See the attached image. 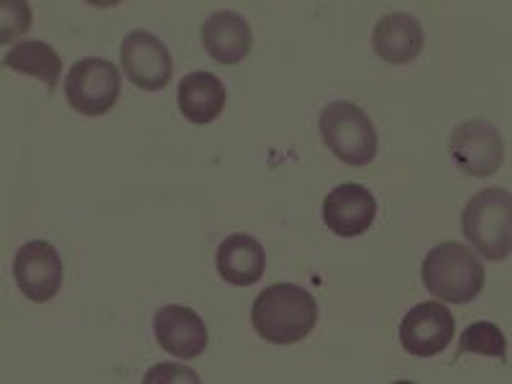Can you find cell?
Segmentation results:
<instances>
[{"instance_id":"6da1fadb","label":"cell","mask_w":512,"mask_h":384,"mask_svg":"<svg viewBox=\"0 0 512 384\" xmlns=\"http://www.w3.org/2000/svg\"><path fill=\"white\" fill-rule=\"evenodd\" d=\"M256 333L277 346H290L310 336L318 323V303L297 285H269L259 292L251 308Z\"/></svg>"},{"instance_id":"7a4b0ae2","label":"cell","mask_w":512,"mask_h":384,"mask_svg":"<svg viewBox=\"0 0 512 384\" xmlns=\"http://www.w3.org/2000/svg\"><path fill=\"white\" fill-rule=\"evenodd\" d=\"M420 274H423L425 290L436 295L441 303L464 305L482 295L487 272L477 254H472V249H466L456 241H446L425 254Z\"/></svg>"},{"instance_id":"3957f363","label":"cell","mask_w":512,"mask_h":384,"mask_svg":"<svg viewBox=\"0 0 512 384\" xmlns=\"http://www.w3.org/2000/svg\"><path fill=\"white\" fill-rule=\"evenodd\" d=\"M461 228L469 244L489 259L502 262L510 256L512 249V198L502 187H487L477 192L464 213H461Z\"/></svg>"},{"instance_id":"277c9868","label":"cell","mask_w":512,"mask_h":384,"mask_svg":"<svg viewBox=\"0 0 512 384\" xmlns=\"http://www.w3.org/2000/svg\"><path fill=\"white\" fill-rule=\"evenodd\" d=\"M320 136L328 149L351 167H367L377 157V128L367 111L349 100L328 103L320 111Z\"/></svg>"},{"instance_id":"5b68a950","label":"cell","mask_w":512,"mask_h":384,"mask_svg":"<svg viewBox=\"0 0 512 384\" xmlns=\"http://www.w3.org/2000/svg\"><path fill=\"white\" fill-rule=\"evenodd\" d=\"M118 95H121V72L113 67V62L100 57H88L72 64L64 82V98L80 116H105L118 103Z\"/></svg>"},{"instance_id":"8992f818","label":"cell","mask_w":512,"mask_h":384,"mask_svg":"<svg viewBox=\"0 0 512 384\" xmlns=\"http://www.w3.org/2000/svg\"><path fill=\"white\" fill-rule=\"evenodd\" d=\"M448 149L456 167L472 177L495 175L505 162V141L500 131L482 118H472L456 126Z\"/></svg>"},{"instance_id":"52a82bcc","label":"cell","mask_w":512,"mask_h":384,"mask_svg":"<svg viewBox=\"0 0 512 384\" xmlns=\"http://www.w3.org/2000/svg\"><path fill=\"white\" fill-rule=\"evenodd\" d=\"M456 336L454 313L441 303H420L405 313L400 323V344L410 356L418 359H431L441 351L448 349V344Z\"/></svg>"},{"instance_id":"ba28073f","label":"cell","mask_w":512,"mask_h":384,"mask_svg":"<svg viewBox=\"0 0 512 384\" xmlns=\"http://www.w3.org/2000/svg\"><path fill=\"white\" fill-rule=\"evenodd\" d=\"M121 70L146 93H157L172 82V57L164 41L149 31H131L121 44Z\"/></svg>"},{"instance_id":"9c48e42d","label":"cell","mask_w":512,"mask_h":384,"mask_svg":"<svg viewBox=\"0 0 512 384\" xmlns=\"http://www.w3.org/2000/svg\"><path fill=\"white\" fill-rule=\"evenodd\" d=\"M13 277L31 303H49L62 287L64 264L49 241H29L13 259Z\"/></svg>"},{"instance_id":"30bf717a","label":"cell","mask_w":512,"mask_h":384,"mask_svg":"<svg viewBox=\"0 0 512 384\" xmlns=\"http://www.w3.org/2000/svg\"><path fill=\"white\" fill-rule=\"evenodd\" d=\"M377 218V200L364 185H338L323 200V221L341 239H354L372 228Z\"/></svg>"},{"instance_id":"8fae6325","label":"cell","mask_w":512,"mask_h":384,"mask_svg":"<svg viewBox=\"0 0 512 384\" xmlns=\"http://www.w3.org/2000/svg\"><path fill=\"white\" fill-rule=\"evenodd\" d=\"M154 336L167 354L195 359L208 349V328L195 310L185 305H164L154 315Z\"/></svg>"},{"instance_id":"7c38bea8","label":"cell","mask_w":512,"mask_h":384,"mask_svg":"<svg viewBox=\"0 0 512 384\" xmlns=\"http://www.w3.org/2000/svg\"><path fill=\"white\" fill-rule=\"evenodd\" d=\"M200 41L208 57L218 64H239L249 57L254 36L249 21L241 13L216 11L200 26Z\"/></svg>"},{"instance_id":"4fadbf2b","label":"cell","mask_w":512,"mask_h":384,"mask_svg":"<svg viewBox=\"0 0 512 384\" xmlns=\"http://www.w3.org/2000/svg\"><path fill=\"white\" fill-rule=\"evenodd\" d=\"M425 44L423 26L410 13H387L374 26V52L387 64H410Z\"/></svg>"},{"instance_id":"5bb4252c","label":"cell","mask_w":512,"mask_h":384,"mask_svg":"<svg viewBox=\"0 0 512 384\" xmlns=\"http://www.w3.org/2000/svg\"><path fill=\"white\" fill-rule=\"evenodd\" d=\"M218 274L228 285L249 287L264 277L267 267V254L264 246L249 236V233H233L228 239L221 241L216 254Z\"/></svg>"},{"instance_id":"9a60e30c","label":"cell","mask_w":512,"mask_h":384,"mask_svg":"<svg viewBox=\"0 0 512 384\" xmlns=\"http://www.w3.org/2000/svg\"><path fill=\"white\" fill-rule=\"evenodd\" d=\"M182 116L190 123H213L226 108V85L213 72H190L182 77L177 90Z\"/></svg>"},{"instance_id":"2e32d148","label":"cell","mask_w":512,"mask_h":384,"mask_svg":"<svg viewBox=\"0 0 512 384\" xmlns=\"http://www.w3.org/2000/svg\"><path fill=\"white\" fill-rule=\"evenodd\" d=\"M3 62L8 70L18 72V75H31L41 80L49 90L57 88L59 75H62V57L49 44L36 39L16 44Z\"/></svg>"},{"instance_id":"e0dca14e","label":"cell","mask_w":512,"mask_h":384,"mask_svg":"<svg viewBox=\"0 0 512 384\" xmlns=\"http://www.w3.org/2000/svg\"><path fill=\"white\" fill-rule=\"evenodd\" d=\"M505 336L502 328L489 323V320H479L464 328L459 341V356L461 354H482V356H495V359H505Z\"/></svg>"},{"instance_id":"ac0fdd59","label":"cell","mask_w":512,"mask_h":384,"mask_svg":"<svg viewBox=\"0 0 512 384\" xmlns=\"http://www.w3.org/2000/svg\"><path fill=\"white\" fill-rule=\"evenodd\" d=\"M146 384L152 382H192V384H200V377L195 372L185 367H175V364H159L154 367L152 372L144 377Z\"/></svg>"}]
</instances>
